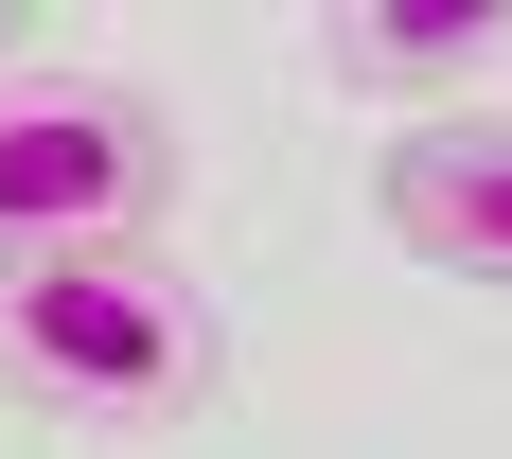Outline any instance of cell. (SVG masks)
<instances>
[{
    "label": "cell",
    "mask_w": 512,
    "mask_h": 459,
    "mask_svg": "<svg viewBox=\"0 0 512 459\" xmlns=\"http://www.w3.org/2000/svg\"><path fill=\"white\" fill-rule=\"evenodd\" d=\"M0 389L71 424H195L230 407V318L177 248H0Z\"/></svg>",
    "instance_id": "1"
},
{
    "label": "cell",
    "mask_w": 512,
    "mask_h": 459,
    "mask_svg": "<svg viewBox=\"0 0 512 459\" xmlns=\"http://www.w3.org/2000/svg\"><path fill=\"white\" fill-rule=\"evenodd\" d=\"M177 177L195 142L142 71H53V53L0 71V248H159Z\"/></svg>",
    "instance_id": "2"
},
{
    "label": "cell",
    "mask_w": 512,
    "mask_h": 459,
    "mask_svg": "<svg viewBox=\"0 0 512 459\" xmlns=\"http://www.w3.org/2000/svg\"><path fill=\"white\" fill-rule=\"evenodd\" d=\"M371 212H389V248L512 301V106H442V124H389L371 159Z\"/></svg>",
    "instance_id": "3"
},
{
    "label": "cell",
    "mask_w": 512,
    "mask_h": 459,
    "mask_svg": "<svg viewBox=\"0 0 512 459\" xmlns=\"http://www.w3.org/2000/svg\"><path fill=\"white\" fill-rule=\"evenodd\" d=\"M495 36H512V0H477V18H318V71H336V89H407L424 124H442V106H477Z\"/></svg>",
    "instance_id": "4"
},
{
    "label": "cell",
    "mask_w": 512,
    "mask_h": 459,
    "mask_svg": "<svg viewBox=\"0 0 512 459\" xmlns=\"http://www.w3.org/2000/svg\"><path fill=\"white\" fill-rule=\"evenodd\" d=\"M0 71H18V36H0Z\"/></svg>",
    "instance_id": "5"
}]
</instances>
